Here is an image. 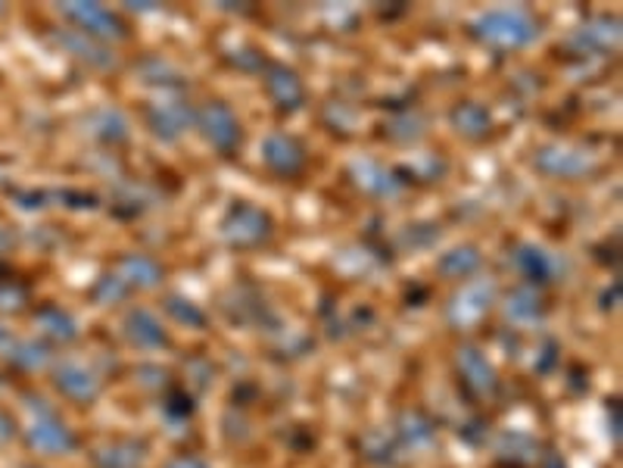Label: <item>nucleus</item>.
Masks as SVG:
<instances>
[{"label": "nucleus", "mask_w": 623, "mask_h": 468, "mask_svg": "<svg viewBox=\"0 0 623 468\" xmlns=\"http://www.w3.org/2000/svg\"><path fill=\"white\" fill-rule=\"evenodd\" d=\"M468 32L474 41L492 51H521L530 48L540 38V22L530 17L521 7H499V10H483L468 22Z\"/></svg>", "instance_id": "f257e3e1"}, {"label": "nucleus", "mask_w": 623, "mask_h": 468, "mask_svg": "<svg viewBox=\"0 0 623 468\" xmlns=\"http://www.w3.org/2000/svg\"><path fill=\"white\" fill-rule=\"evenodd\" d=\"M272 234H275V222L268 216V210L249 201L231 203L218 222V237L231 251H256L272 241Z\"/></svg>", "instance_id": "f03ea898"}, {"label": "nucleus", "mask_w": 623, "mask_h": 468, "mask_svg": "<svg viewBox=\"0 0 623 468\" xmlns=\"http://www.w3.org/2000/svg\"><path fill=\"white\" fill-rule=\"evenodd\" d=\"M22 400H25V409L32 413V425L25 428L29 450L41 452V456H69V452L79 450L75 431L50 409L48 400H41L34 394H25Z\"/></svg>", "instance_id": "7ed1b4c3"}, {"label": "nucleus", "mask_w": 623, "mask_h": 468, "mask_svg": "<svg viewBox=\"0 0 623 468\" xmlns=\"http://www.w3.org/2000/svg\"><path fill=\"white\" fill-rule=\"evenodd\" d=\"M496 301H499V285H496V278H490V275L468 278V282L449 297V303H446V322H449L456 332H471L474 325H480L483 318L490 316Z\"/></svg>", "instance_id": "20e7f679"}, {"label": "nucleus", "mask_w": 623, "mask_h": 468, "mask_svg": "<svg viewBox=\"0 0 623 468\" xmlns=\"http://www.w3.org/2000/svg\"><path fill=\"white\" fill-rule=\"evenodd\" d=\"M57 10H60V17L69 19L75 26V32L88 34V38H94L100 44H106V41H125L132 34L125 19L113 13L110 7L94 3V0H69V3H60Z\"/></svg>", "instance_id": "39448f33"}, {"label": "nucleus", "mask_w": 623, "mask_h": 468, "mask_svg": "<svg viewBox=\"0 0 623 468\" xmlns=\"http://www.w3.org/2000/svg\"><path fill=\"white\" fill-rule=\"evenodd\" d=\"M194 125L203 134V141L222 156H234L244 144V125L225 101H206L200 110H194Z\"/></svg>", "instance_id": "423d86ee"}, {"label": "nucleus", "mask_w": 623, "mask_h": 468, "mask_svg": "<svg viewBox=\"0 0 623 468\" xmlns=\"http://www.w3.org/2000/svg\"><path fill=\"white\" fill-rule=\"evenodd\" d=\"M533 166L540 169L542 175H552V179H586L602 166V160H599V153L586 151V147L545 144L533 156Z\"/></svg>", "instance_id": "0eeeda50"}, {"label": "nucleus", "mask_w": 623, "mask_h": 468, "mask_svg": "<svg viewBox=\"0 0 623 468\" xmlns=\"http://www.w3.org/2000/svg\"><path fill=\"white\" fill-rule=\"evenodd\" d=\"M456 368H459L461 385L474 400H492L499 394V375L487 359V353L474 344H461L456 350Z\"/></svg>", "instance_id": "6e6552de"}, {"label": "nucleus", "mask_w": 623, "mask_h": 468, "mask_svg": "<svg viewBox=\"0 0 623 468\" xmlns=\"http://www.w3.org/2000/svg\"><path fill=\"white\" fill-rule=\"evenodd\" d=\"M263 163L278 179H299L306 172V144L290 132H272L263 141Z\"/></svg>", "instance_id": "1a4fd4ad"}, {"label": "nucleus", "mask_w": 623, "mask_h": 468, "mask_svg": "<svg viewBox=\"0 0 623 468\" xmlns=\"http://www.w3.org/2000/svg\"><path fill=\"white\" fill-rule=\"evenodd\" d=\"M265 91H268V101L275 103L280 116H294L296 110H303L306 103V82L299 79V72L287 63H268L263 72Z\"/></svg>", "instance_id": "9d476101"}, {"label": "nucleus", "mask_w": 623, "mask_h": 468, "mask_svg": "<svg viewBox=\"0 0 623 468\" xmlns=\"http://www.w3.org/2000/svg\"><path fill=\"white\" fill-rule=\"evenodd\" d=\"M50 381L67 400L79 403V406H91L100 397V390H103V381L98 375L88 366H82V363H72V359L57 363L53 372H50Z\"/></svg>", "instance_id": "9b49d317"}, {"label": "nucleus", "mask_w": 623, "mask_h": 468, "mask_svg": "<svg viewBox=\"0 0 623 468\" xmlns=\"http://www.w3.org/2000/svg\"><path fill=\"white\" fill-rule=\"evenodd\" d=\"M349 179L371 197H396L406 184L399 179V169H387L384 163L368 160V156H359V160L349 163Z\"/></svg>", "instance_id": "f8f14e48"}, {"label": "nucleus", "mask_w": 623, "mask_h": 468, "mask_svg": "<svg viewBox=\"0 0 623 468\" xmlns=\"http://www.w3.org/2000/svg\"><path fill=\"white\" fill-rule=\"evenodd\" d=\"M122 332L129 337V344L137 347V350H165L172 344L163 322L156 318V313H150L147 306L129 309L125 318H122Z\"/></svg>", "instance_id": "ddd939ff"}, {"label": "nucleus", "mask_w": 623, "mask_h": 468, "mask_svg": "<svg viewBox=\"0 0 623 468\" xmlns=\"http://www.w3.org/2000/svg\"><path fill=\"white\" fill-rule=\"evenodd\" d=\"M514 266H518V272L527 278V285L542 287L555 282L558 272L564 268V263H561L552 251H545L542 244H521L518 253H514Z\"/></svg>", "instance_id": "4468645a"}, {"label": "nucleus", "mask_w": 623, "mask_h": 468, "mask_svg": "<svg viewBox=\"0 0 623 468\" xmlns=\"http://www.w3.org/2000/svg\"><path fill=\"white\" fill-rule=\"evenodd\" d=\"M194 122V110L184 101H160L147 106V125L150 132L160 141H178L181 134L187 132V125Z\"/></svg>", "instance_id": "2eb2a0df"}, {"label": "nucleus", "mask_w": 623, "mask_h": 468, "mask_svg": "<svg viewBox=\"0 0 623 468\" xmlns=\"http://www.w3.org/2000/svg\"><path fill=\"white\" fill-rule=\"evenodd\" d=\"M147 440L137 437H115L94 450V466L98 468H141L150 456Z\"/></svg>", "instance_id": "dca6fc26"}, {"label": "nucleus", "mask_w": 623, "mask_h": 468, "mask_svg": "<svg viewBox=\"0 0 623 468\" xmlns=\"http://www.w3.org/2000/svg\"><path fill=\"white\" fill-rule=\"evenodd\" d=\"M129 291H153L163 285V266L147 253H125L113 268Z\"/></svg>", "instance_id": "f3484780"}, {"label": "nucleus", "mask_w": 623, "mask_h": 468, "mask_svg": "<svg viewBox=\"0 0 623 468\" xmlns=\"http://www.w3.org/2000/svg\"><path fill=\"white\" fill-rule=\"evenodd\" d=\"M32 322L34 328L48 337V340H53V344H72V340H79V322L69 316L63 306H57V303L38 306L32 313Z\"/></svg>", "instance_id": "a211bd4d"}, {"label": "nucleus", "mask_w": 623, "mask_h": 468, "mask_svg": "<svg viewBox=\"0 0 623 468\" xmlns=\"http://www.w3.org/2000/svg\"><path fill=\"white\" fill-rule=\"evenodd\" d=\"M394 437L399 447L418 452V450H427V447H433V440H437V428H433V421H430L425 413H418V409H406L402 416L396 418Z\"/></svg>", "instance_id": "6ab92c4d"}, {"label": "nucleus", "mask_w": 623, "mask_h": 468, "mask_svg": "<svg viewBox=\"0 0 623 468\" xmlns=\"http://www.w3.org/2000/svg\"><path fill=\"white\" fill-rule=\"evenodd\" d=\"M574 44L583 53L617 51V44H621V22L611 17H595L574 34Z\"/></svg>", "instance_id": "aec40b11"}, {"label": "nucleus", "mask_w": 623, "mask_h": 468, "mask_svg": "<svg viewBox=\"0 0 623 468\" xmlns=\"http://www.w3.org/2000/svg\"><path fill=\"white\" fill-rule=\"evenodd\" d=\"M449 122H452V129H456L461 138H468V141H483V138L492 132V113L483 103L477 101L456 103L452 113H449Z\"/></svg>", "instance_id": "412c9836"}, {"label": "nucleus", "mask_w": 623, "mask_h": 468, "mask_svg": "<svg viewBox=\"0 0 623 468\" xmlns=\"http://www.w3.org/2000/svg\"><path fill=\"white\" fill-rule=\"evenodd\" d=\"M505 318L514 325H540L545 318V301H542L540 291L530 285L514 287L505 301Z\"/></svg>", "instance_id": "4be33fe9"}, {"label": "nucleus", "mask_w": 623, "mask_h": 468, "mask_svg": "<svg viewBox=\"0 0 623 468\" xmlns=\"http://www.w3.org/2000/svg\"><path fill=\"white\" fill-rule=\"evenodd\" d=\"M7 363H13L22 372H38V368L50 366V347L44 340H34V337H17L7 344V350L0 353Z\"/></svg>", "instance_id": "5701e85b"}, {"label": "nucleus", "mask_w": 623, "mask_h": 468, "mask_svg": "<svg viewBox=\"0 0 623 468\" xmlns=\"http://www.w3.org/2000/svg\"><path fill=\"white\" fill-rule=\"evenodd\" d=\"M483 266V256L477 251L474 244H461V247H452L449 253H443L437 260V272L449 278V282H468L471 275H477V268Z\"/></svg>", "instance_id": "b1692460"}, {"label": "nucleus", "mask_w": 623, "mask_h": 468, "mask_svg": "<svg viewBox=\"0 0 623 468\" xmlns=\"http://www.w3.org/2000/svg\"><path fill=\"white\" fill-rule=\"evenodd\" d=\"M88 125H91V134L100 138V141H106V144H122L132 134L129 116L122 110H115V106H100L98 113H91Z\"/></svg>", "instance_id": "393cba45"}, {"label": "nucleus", "mask_w": 623, "mask_h": 468, "mask_svg": "<svg viewBox=\"0 0 623 468\" xmlns=\"http://www.w3.org/2000/svg\"><path fill=\"white\" fill-rule=\"evenodd\" d=\"M57 41L67 48V51H72L79 60H84L88 67L94 69H113L115 67V57L106 48H100V41H94V38H88V34L82 32H63L57 34Z\"/></svg>", "instance_id": "a878e982"}, {"label": "nucleus", "mask_w": 623, "mask_h": 468, "mask_svg": "<svg viewBox=\"0 0 623 468\" xmlns=\"http://www.w3.org/2000/svg\"><path fill=\"white\" fill-rule=\"evenodd\" d=\"M540 447H537V440L527 435H502L496 440V456L499 459H509L514 466H530V462H537L540 459Z\"/></svg>", "instance_id": "bb28decb"}, {"label": "nucleus", "mask_w": 623, "mask_h": 468, "mask_svg": "<svg viewBox=\"0 0 623 468\" xmlns=\"http://www.w3.org/2000/svg\"><path fill=\"white\" fill-rule=\"evenodd\" d=\"M163 306H165V313L175 318L178 325H187V328H194V332H203V328L210 325V316L200 309L197 303L187 301V297H181V294H168Z\"/></svg>", "instance_id": "cd10ccee"}, {"label": "nucleus", "mask_w": 623, "mask_h": 468, "mask_svg": "<svg viewBox=\"0 0 623 468\" xmlns=\"http://www.w3.org/2000/svg\"><path fill=\"white\" fill-rule=\"evenodd\" d=\"M129 294H132V291L125 287V282H122L115 272H103L98 282H94V287L88 291V297H91L94 306H113V303L125 301Z\"/></svg>", "instance_id": "c85d7f7f"}, {"label": "nucleus", "mask_w": 623, "mask_h": 468, "mask_svg": "<svg viewBox=\"0 0 623 468\" xmlns=\"http://www.w3.org/2000/svg\"><path fill=\"white\" fill-rule=\"evenodd\" d=\"M361 450L378 466H394L399 444H396V437H387L384 431H371V435L361 440Z\"/></svg>", "instance_id": "c756f323"}, {"label": "nucleus", "mask_w": 623, "mask_h": 468, "mask_svg": "<svg viewBox=\"0 0 623 468\" xmlns=\"http://www.w3.org/2000/svg\"><path fill=\"white\" fill-rule=\"evenodd\" d=\"M32 301L29 287L19 285L13 278H3L0 282V316H13V313H22Z\"/></svg>", "instance_id": "7c9ffc66"}, {"label": "nucleus", "mask_w": 623, "mask_h": 468, "mask_svg": "<svg viewBox=\"0 0 623 468\" xmlns=\"http://www.w3.org/2000/svg\"><path fill=\"white\" fill-rule=\"evenodd\" d=\"M165 413L175 418H191L194 416V400H191V394H184V390H172L168 397H165Z\"/></svg>", "instance_id": "2f4dec72"}, {"label": "nucleus", "mask_w": 623, "mask_h": 468, "mask_svg": "<svg viewBox=\"0 0 623 468\" xmlns=\"http://www.w3.org/2000/svg\"><path fill=\"white\" fill-rule=\"evenodd\" d=\"M60 201L72 210H98L100 206L98 194H88V191H60Z\"/></svg>", "instance_id": "473e14b6"}, {"label": "nucleus", "mask_w": 623, "mask_h": 468, "mask_svg": "<svg viewBox=\"0 0 623 468\" xmlns=\"http://www.w3.org/2000/svg\"><path fill=\"white\" fill-rule=\"evenodd\" d=\"M607 416H611V440H614V447L621 444V403L617 400H607Z\"/></svg>", "instance_id": "72a5a7b5"}, {"label": "nucleus", "mask_w": 623, "mask_h": 468, "mask_svg": "<svg viewBox=\"0 0 623 468\" xmlns=\"http://www.w3.org/2000/svg\"><path fill=\"white\" fill-rule=\"evenodd\" d=\"M17 437V421L10 418L7 409H0V444H10Z\"/></svg>", "instance_id": "f704fd0d"}, {"label": "nucleus", "mask_w": 623, "mask_h": 468, "mask_svg": "<svg viewBox=\"0 0 623 468\" xmlns=\"http://www.w3.org/2000/svg\"><path fill=\"white\" fill-rule=\"evenodd\" d=\"M165 468H210V466H206L200 456H187V452H184V456H175Z\"/></svg>", "instance_id": "c9c22d12"}, {"label": "nucleus", "mask_w": 623, "mask_h": 468, "mask_svg": "<svg viewBox=\"0 0 623 468\" xmlns=\"http://www.w3.org/2000/svg\"><path fill=\"white\" fill-rule=\"evenodd\" d=\"M617 301H621V282H614V287H607L605 297H602V306H605V309H614Z\"/></svg>", "instance_id": "e433bc0d"}, {"label": "nucleus", "mask_w": 623, "mask_h": 468, "mask_svg": "<svg viewBox=\"0 0 623 468\" xmlns=\"http://www.w3.org/2000/svg\"><path fill=\"white\" fill-rule=\"evenodd\" d=\"M125 10H134V13H153V10H156V3H150V0L134 3V0H129V3H125Z\"/></svg>", "instance_id": "4c0bfd02"}, {"label": "nucleus", "mask_w": 623, "mask_h": 468, "mask_svg": "<svg viewBox=\"0 0 623 468\" xmlns=\"http://www.w3.org/2000/svg\"><path fill=\"white\" fill-rule=\"evenodd\" d=\"M545 468H568V466H564V459H561V456L549 452V456H545Z\"/></svg>", "instance_id": "58836bf2"}, {"label": "nucleus", "mask_w": 623, "mask_h": 468, "mask_svg": "<svg viewBox=\"0 0 623 468\" xmlns=\"http://www.w3.org/2000/svg\"><path fill=\"white\" fill-rule=\"evenodd\" d=\"M10 340H13V332H10V328H3V325H0V353L7 350V344H10Z\"/></svg>", "instance_id": "ea45409f"}, {"label": "nucleus", "mask_w": 623, "mask_h": 468, "mask_svg": "<svg viewBox=\"0 0 623 468\" xmlns=\"http://www.w3.org/2000/svg\"><path fill=\"white\" fill-rule=\"evenodd\" d=\"M10 244H13V237H10V234H3V232H0V251H7V247H10Z\"/></svg>", "instance_id": "a19ab883"}, {"label": "nucleus", "mask_w": 623, "mask_h": 468, "mask_svg": "<svg viewBox=\"0 0 623 468\" xmlns=\"http://www.w3.org/2000/svg\"><path fill=\"white\" fill-rule=\"evenodd\" d=\"M29 468H41V466H29Z\"/></svg>", "instance_id": "79ce46f5"}]
</instances>
